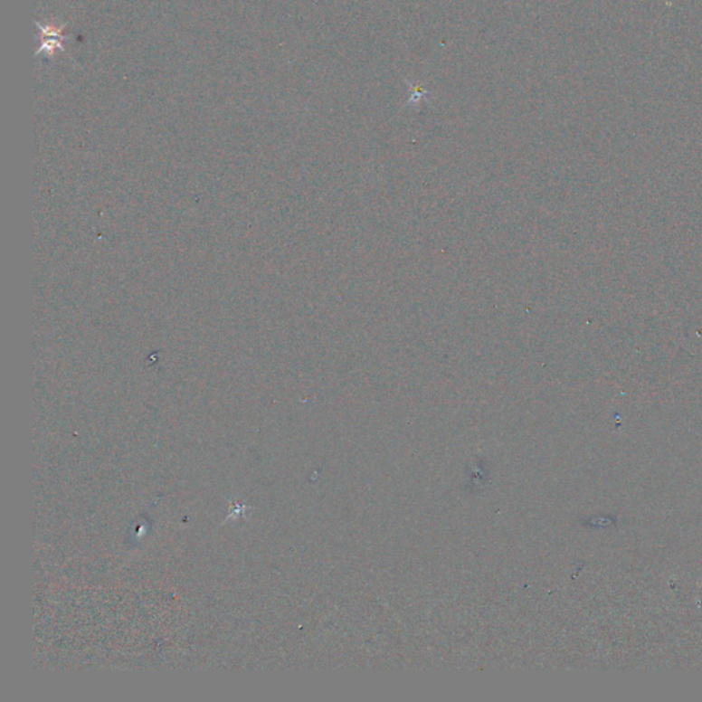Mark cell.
Returning a JSON list of instances; mask_svg holds the SVG:
<instances>
[{
  "label": "cell",
  "instance_id": "cell-1",
  "mask_svg": "<svg viewBox=\"0 0 702 702\" xmlns=\"http://www.w3.org/2000/svg\"><path fill=\"white\" fill-rule=\"evenodd\" d=\"M36 25L39 26L40 36H42V47L37 52V55L42 54L43 52H47V54H52L58 49L66 52L65 47H63V42L71 39V37L61 34L63 26L52 28V26H43L40 23H36Z\"/></svg>",
  "mask_w": 702,
  "mask_h": 702
}]
</instances>
